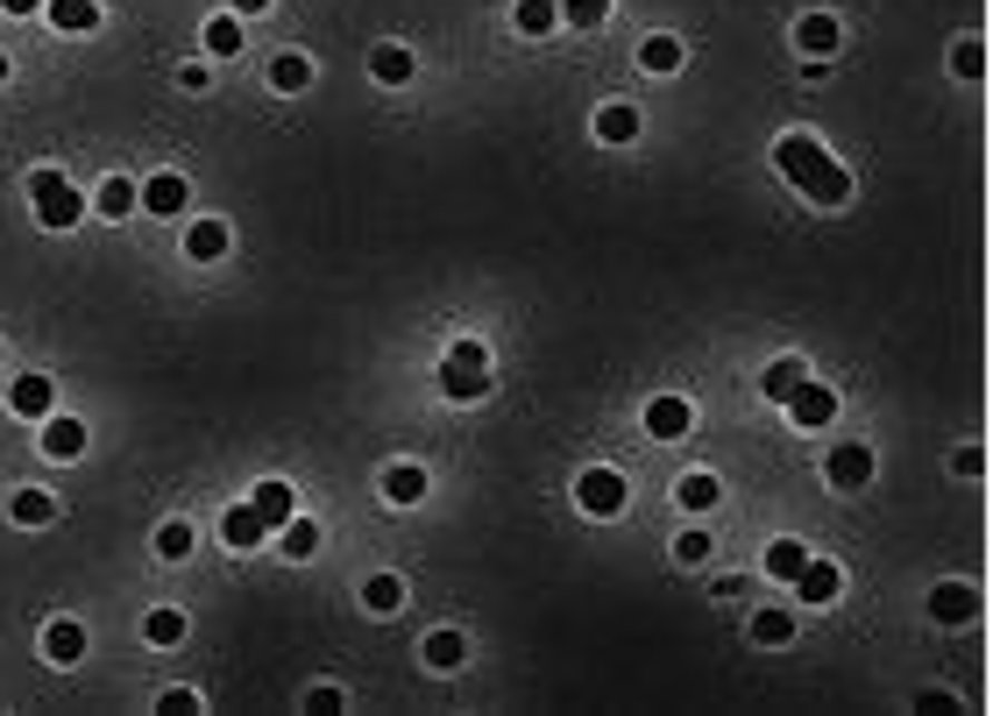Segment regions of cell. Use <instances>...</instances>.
Wrapping results in <instances>:
<instances>
[{"instance_id": "6da1fadb", "label": "cell", "mask_w": 993, "mask_h": 716, "mask_svg": "<svg viewBox=\"0 0 993 716\" xmlns=\"http://www.w3.org/2000/svg\"><path fill=\"white\" fill-rule=\"evenodd\" d=\"M773 170H781L788 185H802L816 206H845L851 199V170L824 157V143H809V135H781L773 143Z\"/></svg>"}, {"instance_id": "7a4b0ae2", "label": "cell", "mask_w": 993, "mask_h": 716, "mask_svg": "<svg viewBox=\"0 0 993 716\" xmlns=\"http://www.w3.org/2000/svg\"><path fill=\"white\" fill-rule=\"evenodd\" d=\"M440 391L455 398V404L490 398V362H483V341H455V355L440 362Z\"/></svg>"}, {"instance_id": "3957f363", "label": "cell", "mask_w": 993, "mask_h": 716, "mask_svg": "<svg viewBox=\"0 0 993 716\" xmlns=\"http://www.w3.org/2000/svg\"><path fill=\"white\" fill-rule=\"evenodd\" d=\"M29 192H36V220H43L50 235H65V227H79L86 199H79V192H71V185H65V170H57V164H50V170H36V185H29Z\"/></svg>"}, {"instance_id": "277c9868", "label": "cell", "mask_w": 993, "mask_h": 716, "mask_svg": "<svg viewBox=\"0 0 993 716\" xmlns=\"http://www.w3.org/2000/svg\"><path fill=\"white\" fill-rule=\"evenodd\" d=\"M625 475H617V469H582L575 475V504L582 511H590V518H617V511H625Z\"/></svg>"}, {"instance_id": "5b68a950", "label": "cell", "mask_w": 993, "mask_h": 716, "mask_svg": "<svg viewBox=\"0 0 993 716\" xmlns=\"http://www.w3.org/2000/svg\"><path fill=\"white\" fill-rule=\"evenodd\" d=\"M837 589H845V575L830 568V560H802L795 568V596H802L809 610H824V604H837Z\"/></svg>"}, {"instance_id": "8992f818", "label": "cell", "mask_w": 993, "mask_h": 716, "mask_svg": "<svg viewBox=\"0 0 993 716\" xmlns=\"http://www.w3.org/2000/svg\"><path fill=\"white\" fill-rule=\"evenodd\" d=\"M781 404L795 412V425H830V419H837V391H824V383H809V376L795 383Z\"/></svg>"}, {"instance_id": "52a82bcc", "label": "cell", "mask_w": 993, "mask_h": 716, "mask_svg": "<svg viewBox=\"0 0 993 716\" xmlns=\"http://www.w3.org/2000/svg\"><path fill=\"white\" fill-rule=\"evenodd\" d=\"M929 617H937V625H972V617H980V589L937 582V589H929Z\"/></svg>"}, {"instance_id": "ba28073f", "label": "cell", "mask_w": 993, "mask_h": 716, "mask_svg": "<svg viewBox=\"0 0 993 716\" xmlns=\"http://www.w3.org/2000/svg\"><path fill=\"white\" fill-rule=\"evenodd\" d=\"M263 511L256 504H235V511H221V539H227V553H256L263 547Z\"/></svg>"}, {"instance_id": "9c48e42d", "label": "cell", "mask_w": 993, "mask_h": 716, "mask_svg": "<svg viewBox=\"0 0 993 716\" xmlns=\"http://www.w3.org/2000/svg\"><path fill=\"white\" fill-rule=\"evenodd\" d=\"M824 475H830V490H866V482H873V448H859V440H851V448H837Z\"/></svg>"}, {"instance_id": "30bf717a", "label": "cell", "mask_w": 993, "mask_h": 716, "mask_svg": "<svg viewBox=\"0 0 993 716\" xmlns=\"http://www.w3.org/2000/svg\"><path fill=\"white\" fill-rule=\"evenodd\" d=\"M185 199H192V185L178 178V170H157V178L143 185V206L157 213V220H171V213H185Z\"/></svg>"}, {"instance_id": "8fae6325", "label": "cell", "mask_w": 993, "mask_h": 716, "mask_svg": "<svg viewBox=\"0 0 993 716\" xmlns=\"http://www.w3.org/2000/svg\"><path fill=\"white\" fill-rule=\"evenodd\" d=\"M43 653H50L57 667H79V660H86V625H71V617L43 625Z\"/></svg>"}, {"instance_id": "7c38bea8", "label": "cell", "mask_w": 993, "mask_h": 716, "mask_svg": "<svg viewBox=\"0 0 993 716\" xmlns=\"http://www.w3.org/2000/svg\"><path fill=\"white\" fill-rule=\"evenodd\" d=\"M689 419H695L689 398H653V404H646V433H653V440H681V433H689Z\"/></svg>"}, {"instance_id": "4fadbf2b", "label": "cell", "mask_w": 993, "mask_h": 716, "mask_svg": "<svg viewBox=\"0 0 993 716\" xmlns=\"http://www.w3.org/2000/svg\"><path fill=\"white\" fill-rule=\"evenodd\" d=\"M185 256L192 263H221L227 256V220H192L185 227Z\"/></svg>"}, {"instance_id": "5bb4252c", "label": "cell", "mask_w": 993, "mask_h": 716, "mask_svg": "<svg viewBox=\"0 0 993 716\" xmlns=\"http://www.w3.org/2000/svg\"><path fill=\"white\" fill-rule=\"evenodd\" d=\"M43 454H50V461H71V454H86V425H79V419H57V412H50V419H43Z\"/></svg>"}, {"instance_id": "9a60e30c", "label": "cell", "mask_w": 993, "mask_h": 716, "mask_svg": "<svg viewBox=\"0 0 993 716\" xmlns=\"http://www.w3.org/2000/svg\"><path fill=\"white\" fill-rule=\"evenodd\" d=\"M837 14H802V22H795V50H809V57H830L837 50Z\"/></svg>"}, {"instance_id": "2e32d148", "label": "cell", "mask_w": 993, "mask_h": 716, "mask_svg": "<svg viewBox=\"0 0 993 716\" xmlns=\"http://www.w3.org/2000/svg\"><path fill=\"white\" fill-rule=\"evenodd\" d=\"M8 404H14L22 419H50V412H57V391H50V376H22V383L8 391Z\"/></svg>"}, {"instance_id": "e0dca14e", "label": "cell", "mask_w": 993, "mask_h": 716, "mask_svg": "<svg viewBox=\"0 0 993 716\" xmlns=\"http://www.w3.org/2000/svg\"><path fill=\"white\" fill-rule=\"evenodd\" d=\"M369 71H377L383 86H405V79L419 71V57L405 50V43H377V50H369Z\"/></svg>"}, {"instance_id": "ac0fdd59", "label": "cell", "mask_w": 993, "mask_h": 716, "mask_svg": "<svg viewBox=\"0 0 993 716\" xmlns=\"http://www.w3.org/2000/svg\"><path fill=\"white\" fill-rule=\"evenodd\" d=\"M270 86H278V92H305V86H313V57L278 50V57H270Z\"/></svg>"}, {"instance_id": "d6986e66", "label": "cell", "mask_w": 993, "mask_h": 716, "mask_svg": "<svg viewBox=\"0 0 993 716\" xmlns=\"http://www.w3.org/2000/svg\"><path fill=\"white\" fill-rule=\"evenodd\" d=\"M249 504L263 511V526H284V518H299V497H291V482H256V497Z\"/></svg>"}, {"instance_id": "ffe728a7", "label": "cell", "mask_w": 993, "mask_h": 716, "mask_svg": "<svg viewBox=\"0 0 993 716\" xmlns=\"http://www.w3.org/2000/svg\"><path fill=\"white\" fill-rule=\"evenodd\" d=\"M512 22H518V36H554L561 29V0H518Z\"/></svg>"}, {"instance_id": "44dd1931", "label": "cell", "mask_w": 993, "mask_h": 716, "mask_svg": "<svg viewBox=\"0 0 993 716\" xmlns=\"http://www.w3.org/2000/svg\"><path fill=\"white\" fill-rule=\"evenodd\" d=\"M43 8H50V22H57V29H71V36L100 29V0H43Z\"/></svg>"}, {"instance_id": "7402d4cb", "label": "cell", "mask_w": 993, "mask_h": 716, "mask_svg": "<svg viewBox=\"0 0 993 716\" xmlns=\"http://www.w3.org/2000/svg\"><path fill=\"white\" fill-rule=\"evenodd\" d=\"M383 497H391V504H419V497H426V469H412V461L383 469Z\"/></svg>"}, {"instance_id": "603a6c76", "label": "cell", "mask_w": 993, "mask_h": 716, "mask_svg": "<svg viewBox=\"0 0 993 716\" xmlns=\"http://www.w3.org/2000/svg\"><path fill=\"white\" fill-rule=\"evenodd\" d=\"M596 135H603V143H632V135H639V107H625V100L596 107Z\"/></svg>"}, {"instance_id": "cb8c5ba5", "label": "cell", "mask_w": 993, "mask_h": 716, "mask_svg": "<svg viewBox=\"0 0 993 716\" xmlns=\"http://www.w3.org/2000/svg\"><path fill=\"white\" fill-rule=\"evenodd\" d=\"M93 206H100L107 220H128V213L143 206V185H128V178H107V185H100V199H93Z\"/></svg>"}, {"instance_id": "d4e9b609", "label": "cell", "mask_w": 993, "mask_h": 716, "mask_svg": "<svg viewBox=\"0 0 993 716\" xmlns=\"http://www.w3.org/2000/svg\"><path fill=\"white\" fill-rule=\"evenodd\" d=\"M398 604H405V582H398V575H369V582H362V610L391 617Z\"/></svg>"}, {"instance_id": "484cf974", "label": "cell", "mask_w": 993, "mask_h": 716, "mask_svg": "<svg viewBox=\"0 0 993 716\" xmlns=\"http://www.w3.org/2000/svg\"><path fill=\"white\" fill-rule=\"evenodd\" d=\"M639 65L668 79V71H681V43H674V36H646V43H639Z\"/></svg>"}, {"instance_id": "4316f807", "label": "cell", "mask_w": 993, "mask_h": 716, "mask_svg": "<svg viewBox=\"0 0 993 716\" xmlns=\"http://www.w3.org/2000/svg\"><path fill=\"white\" fill-rule=\"evenodd\" d=\"M461 660H469V638L461 631H434L426 638V667H461Z\"/></svg>"}, {"instance_id": "83f0119b", "label": "cell", "mask_w": 993, "mask_h": 716, "mask_svg": "<svg viewBox=\"0 0 993 716\" xmlns=\"http://www.w3.org/2000/svg\"><path fill=\"white\" fill-rule=\"evenodd\" d=\"M284 553L291 560H313L320 553V526H313V518H284Z\"/></svg>"}, {"instance_id": "f1b7e54d", "label": "cell", "mask_w": 993, "mask_h": 716, "mask_svg": "<svg viewBox=\"0 0 993 716\" xmlns=\"http://www.w3.org/2000/svg\"><path fill=\"white\" fill-rule=\"evenodd\" d=\"M8 518H14V526H50V518H57V504H50L43 490H22V497L8 504Z\"/></svg>"}, {"instance_id": "f546056e", "label": "cell", "mask_w": 993, "mask_h": 716, "mask_svg": "<svg viewBox=\"0 0 993 716\" xmlns=\"http://www.w3.org/2000/svg\"><path fill=\"white\" fill-rule=\"evenodd\" d=\"M951 71H958V79H980L986 71V43L980 36H958V43H951Z\"/></svg>"}, {"instance_id": "4dcf8cb0", "label": "cell", "mask_w": 993, "mask_h": 716, "mask_svg": "<svg viewBox=\"0 0 993 716\" xmlns=\"http://www.w3.org/2000/svg\"><path fill=\"white\" fill-rule=\"evenodd\" d=\"M681 511H710L717 504V497H724V490H717V475H681Z\"/></svg>"}, {"instance_id": "1f68e13d", "label": "cell", "mask_w": 993, "mask_h": 716, "mask_svg": "<svg viewBox=\"0 0 993 716\" xmlns=\"http://www.w3.org/2000/svg\"><path fill=\"white\" fill-rule=\"evenodd\" d=\"M206 50L213 57H235L242 50V22H235V14H213V22H206Z\"/></svg>"}, {"instance_id": "d6a6232c", "label": "cell", "mask_w": 993, "mask_h": 716, "mask_svg": "<svg viewBox=\"0 0 993 716\" xmlns=\"http://www.w3.org/2000/svg\"><path fill=\"white\" fill-rule=\"evenodd\" d=\"M802 547H795V539H773V547H767V575H773V582H795V568H802Z\"/></svg>"}, {"instance_id": "836d02e7", "label": "cell", "mask_w": 993, "mask_h": 716, "mask_svg": "<svg viewBox=\"0 0 993 716\" xmlns=\"http://www.w3.org/2000/svg\"><path fill=\"white\" fill-rule=\"evenodd\" d=\"M143 638H149V646H178V638H185V617H178V610H149V617H143Z\"/></svg>"}, {"instance_id": "e575fe53", "label": "cell", "mask_w": 993, "mask_h": 716, "mask_svg": "<svg viewBox=\"0 0 993 716\" xmlns=\"http://www.w3.org/2000/svg\"><path fill=\"white\" fill-rule=\"evenodd\" d=\"M752 638H759V646H788V638H795V617H788V610H759V617H752Z\"/></svg>"}, {"instance_id": "d590c367", "label": "cell", "mask_w": 993, "mask_h": 716, "mask_svg": "<svg viewBox=\"0 0 993 716\" xmlns=\"http://www.w3.org/2000/svg\"><path fill=\"white\" fill-rule=\"evenodd\" d=\"M603 14H611V0H561V22L568 29H596Z\"/></svg>"}, {"instance_id": "8d00e7d4", "label": "cell", "mask_w": 993, "mask_h": 716, "mask_svg": "<svg viewBox=\"0 0 993 716\" xmlns=\"http://www.w3.org/2000/svg\"><path fill=\"white\" fill-rule=\"evenodd\" d=\"M759 383H767V398H788L795 383H802V362H767V376H759Z\"/></svg>"}, {"instance_id": "74e56055", "label": "cell", "mask_w": 993, "mask_h": 716, "mask_svg": "<svg viewBox=\"0 0 993 716\" xmlns=\"http://www.w3.org/2000/svg\"><path fill=\"white\" fill-rule=\"evenodd\" d=\"M157 553H164V560H185V553H192V526H178V518H171V526L157 532Z\"/></svg>"}, {"instance_id": "f35d334b", "label": "cell", "mask_w": 993, "mask_h": 716, "mask_svg": "<svg viewBox=\"0 0 993 716\" xmlns=\"http://www.w3.org/2000/svg\"><path fill=\"white\" fill-rule=\"evenodd\" d=\"M674 560H689V568H695V560H710V532H681L674 539Z\"/></svg>"}, {"instance_id": "ab89813d", "label": "cell", "mask_w": 993, "mask_h": 716, "mask_svg": "<svg viewBox=\"0 0 993 716\" xmlns=\"http://www.w3.org/2000/svg\"><path fill=\"white\" fill-rule=\"evenodd\" d=\"M157 716H199V695H192V688H171L164 703H157Z\"/></svg>"}, {"instance_id": "60d3db41", "label": "cell", "mask_w": 993, "mask_h": 716, "mask_svg": "<svg viewBox=\"0 0 993 716\" xmlns=\"http://www.w3.org/2000/svg\"><path fill=\"white\" fill-rule=\"evenodd\" d=\"M951 475H986V454L980 448H958V454H951Z\"/></svg>"}, {"instance_id": "b9f144b4", "label": "cell", "mask_w": 993, "mask_h": 716, "mask_svg": "<svg viewBox=\"0 0 993 716\" xmlns=\"http://www.w3.org/2000/svg\"><path fill=\"white\" fill-rule=\"evenodd\" d=\"M305 709H313V716H334V709H341V688H313V695H305Z\"/></svg>"}, {"instance_id": "7bdbcfd3", "label": "cell", "mask_w": 993, "mask_h": 716, "mask_svg": "<svg viewBox=\"0 0 993 716\" xmlns=\"http://www.w3.org/2000/svg\"><path fill=\"white\" fill-rule=\"evenodd\" d=\"M178 86H185V92H206V86H213V71H206V65H185V71H178Z\"/></svg>"}, {"instance_id": "ee69618b", "label": "cell", "mask_w": 993, "mask_h": 716, "mask_svg": "<svg viewBox=\"0 0 993 716\" xmlns=\"http://www.w3.org/2000/svg\"><path fill=\"white\" fill-rule=\"evenodd\" d=\"M43 0H0V14H36Z\"/></svg>"}, {"instance_id": "f6af8a7d", "label": "cell", "mask_w": 993, "mask_h": 716, "mask_svg": "<svg viewBox=\"0 0 993 716\" xmlns=\"http://www.w3.org/2000/svg\"><path fill=\"white\" fill-rule=\"evenodd\" d=\"M227 8H235V14H263L270 0H227Z\"/></svg>"}, {"instance_id": "bcb514c9", "label": "cell", "mask_w": 993, "mask_h": 716, "mask_svg": "<svg viewBox=\"0 0 993 716\" xmlns=\"http://www.w3.org/2000/svg\"><path fill=\"white\" fill-rule=\"evenodd\" d=\"M0 86H8V50H0Z\"/></svg>"}]
</instances>
